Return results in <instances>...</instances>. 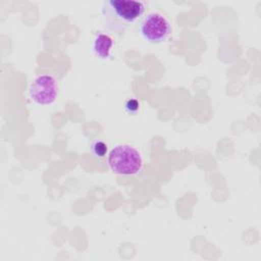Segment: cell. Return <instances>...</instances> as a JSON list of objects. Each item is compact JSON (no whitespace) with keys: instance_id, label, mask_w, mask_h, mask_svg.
I'll use <instances>...</instances> for the list:
<instances>
[{"instance_id":"cell-1","label":"cell","mask_w":261,"mask_h":261,"mask_svg":"<svg viewBox=\"0 0 261 261\" xmlns=\"http://www.w3.org/2000/svg\"><path fill=\"white\" fill-rule=\"evenodd\" d=\"M145 8L144 2L139 0H105L101 15L107 31L121 35L141 18Z\"/></svg>"},{"instance_id":"cell-2","label":"cell","mask_w":261,"mask_h":261,"mask_svg":"<svg viewBox=\"0 0 261 261\" xmlns=\"http://www.w3.org/2000/svg\"><path fill=\"white\" fill-rule=\"evenodd\" d=\"M108 165L115 174L134 176L142 171L144 158L136 147L129 144H118L108 153Z\"/></svg>"},{"instance_id":"cell-3","label":"cell","mask_w":261,"mask_h":261,"mask_svg":"<svg viewBox=\"0 0 261 261\" xmlns=\"http://www.w3.org/2000/svg\"><path fill=\"white\" fill-rule=\"evenodd\" d=\"M138 30L140 36L148 43L160 44L168 39L171 34V23L169 19L158 11L147 13L139 22Z\"/></svg>"},{"instance_id":"cell-4","label":"cell","mask_w":261,"mask_h":261,"mask_svg":"<svg viewBox=\"0 0 261 261\" xmlns=\"http://www.w3.org/2000/svg\"><path fill=\"white\" fill-rule=\"evenodd\" d=\"M59 85L57 79L52 74L38 75L29 88L31 100L39 106H51L57 100Z\"/></svg>"},{"instance_id":"cell-5","label":"cell","mask_w":261,"mask_h":261,"mask_svg":"<svg viewBox=\"0 0 261 261\" xmlns=\"http://www.w3.org/2000/svg\"><path fill=\"white\" fill-rule=\"evenodd\" d=\"M114 41L113 38L104 32H97L94 35L92 50L96 57L102 60H108L112 57Z\"/></svg>"},{"instance_id":"cell-6","label":"cell","mask_w":261,"mask_h":261,"mask_svg":"<svg viewBox=\"0 0 261 261\" xmlns=\"http://www.w3.org/2000/svg\"><path fill=\"white\" fill-rule=\"evenodd\" d=\"M91 151L96 158L102 159L108 154V145L102 140H96L91 144Z\"/></svg>"},{"instance_id":"cell-7","label":"cell","mask_w":261,"mask_h":261,"mask_svg":"<svg viewBox=\"0 0 261 261\" xmlns=\"http://www.w3.org/2000/svg\"><path fill=\"white\" fill-rule=\"evenodd\" d=\"M140 107H141V103L136 98H129L124 103V110L129 115L137 114L138 111L140 110Z\"/></svg>"}]
</instances>
